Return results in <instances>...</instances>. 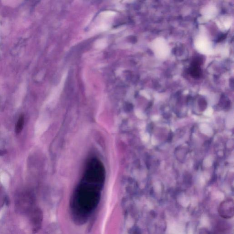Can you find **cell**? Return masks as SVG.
Instances as JSON below:
<instances>
[{
    "instance_id": "3",
    "label": "cell",
    "mask_w": 234,
    "mask_h": 234,
    "mask_svg": "<svg viewBox=\"0 0 234 234\" xmlns=\"http://www.w3.org/2000/svg\"><path fill=\"white\" fill-rule=\"evenodd\" d=\"M172 135L170 134V136H169V137H168V140L169 141H171V140H172Z\"/></svg>"
},
{
    "instance_id": "2",
    "label": "cell",
    "mask_w": 234,
    "mask_h": 234,
    "mask_svg": "<svg viewBox=\"0 0 234 234\" xmlns=\"http://www.w3.org/2000/svg\"><path fill=\"white\" fill-rule=\"evenodd\" d=\"M24 124V117L23 115H22L20 116L19 118L18 119L17 124H16V132L17 133V134H19V133H20L22 131L23 128Z\"/></svg>"
},
{
    "instance_id": "1",
    "label": "cell",
    "mask_w": 234,
    "mask_h": 234,
    "mask_svg": "<svg viewBox=\"0 0 234 234\" xmlns=\"http://www.w3.org/2000/svg\"><path fill=\"white\" fill-rule=\"evenodd\" d=\"M219 215L225 219H231L234 216V203L231 199H228L220 204L218 209Z\"/></svg>"
}]
</instances>
